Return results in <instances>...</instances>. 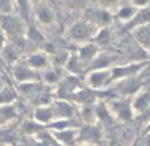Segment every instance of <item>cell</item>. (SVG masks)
<instances>
[{
    "label": "cell",
    "instance_id": "6da1fadb",
    "mask_svg": "<svg viewBox=\"0 0 150 146\" xmlns=\"http://www.w3.org/2000/svg\"><path fill=\"white\" fill-rule=\"evenodd\" d=\"M98 30L99 29L95 24L89 23L87 20H81V21H77L75 24H72V27L69 29V38L75 42L86 44V42H89L90 39L95 38Z\"/></svg>",
    "mask_w": 150,
    "mask_h": 146
},
{
    "label": "cell",
    "instance_id": "7a4b0ae2",
    "mask_svg": "<svg viewBox=\"0 0 150 146\" xmlns=\"http://www.w3.org/2000/svg\"><path fill=\"white\" fill-rule=\"evenodd\" d=\"M0 29L6 36H9L12 39L23 38V33H24L23 18L14 14H0Z\"/></svg>",
    "mask_w": 150,
    "mask_h": 146
},
{
    "label": "cell",
    "instance_id": "3957f363",
    "mask_svg": "<svg viewBox=\"0 0 150 146\" xmlns=\"http://www.w3.org/2000/svg\"><path fill=\"white\" fill-rule=\"evenodd\" d=\"M111 110L114 119L122 120V122H131L134 119V108H132V101L125 100V98H117L112 100L111 103L107 104Z\"/></svg>",
    "mask_w": 150,
    "mask_h": 146
},
{
    "label": "cell",
    "instance_id": "277c9868",
    "mask_svg": "<svg viewBox=\"0 0 150 146\" xmlns=\"http://www.w3.org/2000/svg\"><path fill=\"white\" fill-rule=\"evenodd\" d=\"M102 140V130L98 124H84L78 131V142L81 145H98Z\"/></svg>",
    "mask_w": 150,
    "mask_h": 146
},
{
    "label": "cell",
    "instance_id": "5b68a950",
    "mask_svg": "<svg viewBox=\"0 0 150 146\" xmlns=\"http://www.w3.org/2000/svg\"><path fill=\"white\" fill-rule=\"evenodd\" d=\"M144 66H146V63H143V62H140V63H128V65H122V66H114V68H111V81L134 77V75L138 74L140 69H143Z\"/></svg>",
    "mask_w": 150,
    "mask_h": 146
},
{
    "label": "cell",
    "instance_id": "8992f818",
    "mask_svg": "<svg viewBox=\"0 0 150 146\" xmlns=\"http://www.w3.org/2000/svg\"><path fill=\"white\" fill-rule=\"evenodd\" d=\"M111 83V69H95L87 75V84L90 89H101Z\"/></svg>",
    "mask_w": 150,
    "mask_h": 146
},
{
    "label": "cell",
    "instance_id": "52a82bcc",
    "mask_svg": "<svg viewBox=\"0 0 150 146\" xmlns=\"http://www.w3.org/2000/svg\"><path fill=\"white\" fill-rule=\"evenodd\" d=\"M51 136L54 140L63 146H75L78 143V130L75 128H66L60 131H53Z\"/></svg>",
    "mask_w": 150,
    "mask_h": 146
},
{
    "label": "cell",
    "instance_id": "ba28073f",
    "mask_svg": "<svg viewBox=\"0 0 150 146\" xmlns=\"http://www.w3.org/2000/svg\"><path fill=\"white\" fill-rule=\"evenodd\" d=\"M14 77L20 81V83H29V81H36L39 78L38 72L35 69H32L27 63H20L17 62L14 66Z\"/></svg>",
    "mask_w": 150,
    "mask_h": 146
},
{
    "label": "cell",
    "instance_id": "9c48e42d",
    "mask_svg": "<svg viewBox=\"0 0 150 146\" xmlns=\"http://www.w3.org/2000/svg\"><path fill=\"white\" fill-rule=\"evenodd\" d=\"M33 119L36 120V122L42 124L44 127L50 125L51 122H54L56 120V113H54V108L51 104H47V105H39L36 107V110L33 113Z\"/></svg>",
    "mask_w": 150,
    "mask_h": 146
},
{
    "label": "cell",
    "instance_id": "30bf717a",
    "mask_svg": "<svg viewBox=\"0 0 150 146\" xmlns=\"http://www.w3.org/2000/svg\"><path fill=\"white\" fill-rule=\"evenodd\" d=\"M99 54V47L95 42H86L80 47L77 56L84 63V66H90V63L95 60V57Z\"/></svg>",
    "mask_w": 150,
    "mask_h": 146
},
{
    "label": "cell",
    "instance_id": "8fae6325",
    "mask_svg": "<svg viewBox=\"0 0 150 146\" xmlns=\"http://www.w3.org/2000/svg\"><path fill=\"white\" fill-rule=\"evenodd\" d=\"M87 21L96 27H105L111 23V14L107 9H90L87 14Z\"/></svg>",
    "mask_w": 150,
    "mask_h": 146
},
{
    "label": "cell",
    "instance_id": "7c38bea8",
    "mask_svg": "<svg viewBox=\"0 0 150 146\" xmlns=\"http://www.w3.org/2000/svg\"><path fill=\"white\" fill-rule=\"evenodd\" d=\"M150 24V5L140 8L137 11V14L134 15V18L126 24V29H137V27H141V26H149Z\"/></svg>",
    "mask_w": 150,
    "mask_h": 146
},
{
    "label": "cell",
    "instance_id": "4fadbf2b",
    "mask_svg": "<svg viewBox=\"0 0 150 146\" xmlns=\"http://www.w3.org/2000/svg\"><path fill=\"white\" fill-rule=\"evenodd\" d=\"M56 119H71L74 116V107L66 100H56L53 104Z\"/></svg>",
    "mask_w": 150,
    "mask_h": 146
},
{
    "label": "cell",
    "instance_id": "5bb4252c",
    "mask_svg": "<svg viewBox=\"0 0 150 146\" xmlns=\"http://www.w3.org/2000/svg\"><path fill=\"white\" fill-rule=\"evenodd\" d=\"M26 63L35 71H45L50 68V60L44 53H33L26 59Z\"/></svg>",
    "mask_w": 150,
    "mask_h": 146
},
{
    "label": "cell",
    "instance_id": "9a60e30c",
    "mask_svg": "<svg viewBox=\"0 0 150 146\" xmlns=\"http://www.w3.org/2000/svg\"><path fill=\"white\" fill-rule=\"evenodd\" d=\"M140 86H141V81L134 75V77H129V78L119 80L117 92H120L123 95H131V93H135L137 90H140Z\"/></svg>",
    "mask_w": 150,
    "mask_h": 146
},
{
    "label": "cell",
    "instance_id": "2e32d148",
    "mask_svg": "<svg viewBox=\"0 0 150 146\" xmlns=\"http://www.w3.org/2000/svg\"><path fill=\"white\" fill-rule=\"evenodd\" d=\"M116 60V56H112V54H108V53H99L95 60L90 63V69L95 71V69H110L111 63Z\"/></svg>",
    "mask_w": 150,
    "mask_h": 146
},
{
    "label": "cell",
    "instance_id": "e0dca14e",
    "mask_svg": "<svg viewBox=\"0 0 150 146\" xmlns=\"http://www.w3.org/2000/svg\"><path fill=\"white\" fill-rule=\"evenodd\" d=\"M95 110H96V119L98 122H102L105 125H111L112 122H114V116H112L111 110L108 108V105L105 103H98L95 105Z\"/></svg>",
    "mask_w": 150,
    "mask_h": 146
},
{
    "label": "cell",
    "instance_id": "ac0fdd59",
    "mask_svg": "<svg viewBox=\"0 0 150 146\" xmlns=\"http://www.w3.org/2000/svg\"><path fill=\"white\" fill-rule=\"evenodd\" d=\"M134 36L137 42H138L144 50H150V24L149 26H141V27H137L132 30Z\"/></svg>",
    "mask_w": 150,
    "mask_h": 146
},
{
    "label": "cell",
    "instance_id": "d6986e66",
    "mask_svg": "<svg viewBox=\"0 0 150 146\" xmlns=\"http://www.w3.org/2000/svg\"><path fill=\"white\" fill-rule=\"evenodd\" d=\"M150 105V92L143 90L134 98L132 101V108H134V113H143L146 108Z\"/></svg>",
    "mask_w": 150,
    "mask_h": 146
},
{
    "label": "cell",
    "instance_id": "ffe728a7",
    "mask_svg": "<svg viewBox=\"0 0 150 146\" xmlns=\"http://www.w3.org/2000/svg\"><path fill=\"white\" fill-rule=\"evenodd\" d=\"M36 18L41 24L44 26H50L54 21V12L51 11V8H48L47 5H38L36 8Z\"/></svg>",
    "mask_w": 150,
    "mask_h": 146
},
{
    "label": "cell",
    "instance_id": "44dd1931",
    "mask_svg": "<svg viewBox=\"0 0 150 146\" xmlns=\"http://www.w3.org/2000/svg\"><path fill=\"white\" fill-rule=\"evenodd\" d=\"M18 118V112L14 104L8 105H0V127L9 124L11 120H14Z\"/></svg>",
    "mask_w": 150,
    "mask_h": 146
},
{
    "label": "cell",
    "instance_id": "7402d4cb",
    "mask_svg": "<svg viewBox=\"0 0 150 146\" xmlns=\"http://www.w3.org/2000/svg\"><path fill=\"white\" fill-rule=\"evenodd\" d=\"M21 131L27 136H38L44 131V125L36 122L35 119L33 120H24L23 125H21Z\"/></svg>",
    "mask_w": 150,
    "mask_h": 146
},
{
    "label": "cell",
    "instance_id": "603a6c76",
    "mask_svg": "<svg viewBox=\"0 0 150 146\" xmlns=\"http://www.w3.org/2000/svg\"><path fill=\"white\" fill-rule=\"evenodd\" d=\"M2 53H3V57L6 59V62H9V63L18 62V47L15 44H6Z\"/></svg>",
    "mask_w": 150,
    "mask_h": 146
},
{
    "label": "cell",
    "instance_id": "cb8c5ba5",
    "mask_svg": "<svg viewBox=\"0 0 150 146\" xmlns=\"http://www.w3.org/2000/svg\"><path fill=\"white\" fill-rule=\"evenodd\" d=\"M81 118L86 124H96L98 119H96V110H95V105L93 104H86L81 108Z\"/></svg>",
    "mask_w": 150,
    "mask_h": 146
},
{
    "label": "cell",
    "instance_id": "d4e9b609",
    "mask_svg": "<svg viewBox=\"0 0 150 146\" xmlns=\"http://www.w3.org/2000/svg\"><path fill=\"white\" fill-rule=\"evenodd\" d=\"M42 78H44V81L48 83V84H56V83L62 81V78H63V77H62L60 71H59L57 68H48V69L44 71Z\"/></svg>",
    "mask_w": 150,
    "mask_h": 146
},
{
    "label": "cell",
    "instance_id": "484cf974",
    "mask_svg": "<svg viewBox=\"0 0 150 146\" xmlns=\"http://www.w3.org/2000/svg\"><path fill=\"white\" fill-rule=\"evenodd\" d=\"M137 11H138V8H135V6H123L119 9L117 17H119V20H122L125 23H129L134 18V15L137 14Z\"/></svg>",
    "mask_w": 150,
    "mask_h": 146
},
{
    "label": "cell",
    "instance_id": "4316f807",
    "mask_svg": "<svg viewBox=\"0 0 150 146\" xmlns=\"http://www.w3.org/2000/svg\"><path fill=\"white\" fill-rule=\"evenodd\" d=\"M14 101H15V92L11 88H3L0 90V105L14 104Z\"/></svg>",
    "mask_w": 150,
    "mask_h": 146
},
{
    "label": "cell",
    "instance_id": "83f0119b",
    "mask_svg": "<svg viewBox=\"0 0 150 146\" xmlns=\"http://www.w3.org/2000/svg\"><path fill=\"white\" fill-rule=\"evenodd\" d=\"M18 11H20V14H21V18L23 20H29V12H30V0H14Z\"/></svg>",
    "mask_w": 150,
    "mask_h": 146
},
{
    "label": "cell",
    "instance_id": "f1b7e54d",
    "mask_svg": "<svg viewBox=\"0 0 150 146\" xmlns=\"http://www.w3.org/2000/svg\"><path fill=\"white\" fill-rule=\"evenodd\" d=\"M0 14H14V0H0Z\"/></svg>",
    "mask_w": 150,
    "mask_h": 146
},
{
    "label": "cell",
    "instance_id": "f546056e",
    "mask_svg": "<svg viewBox=\"0 0 150 146\" xmlns=\"http://www.w3.org/2000/svg\"><path fill=\"white\" fill-rule=\"evenodd\" d=\"M29 39H30L32 42H35V44H44V42H45L44 36L39 33V30L35 29V27H32V29L29 30Z\"/></svg>",
    "mask_w": 150,
    "mask_h": 146
},
{
    "label": "cell",
    "instance_id": "4dcf8cb0",
    "mask_svg": "<svg viewBox=\"0 0 150 146\" xmlns=\"http://www.w3.org/2000/svg\"><path fill=\"white\" fill-rule=\"evenodd\" d=\"M132 2V6H135V8H144V6H149V3H150V0H131Z\"/></svg>",
    "mask_w": 150,
    "mask_h": 146
},
{
    "label": "cell",
    "instance_id": "1f68e13d",
    "mask_svg": "<svg viewBox=\"0 0 150 146\" xmlns=\"http://www.w3.org/2000/svg\"><path fill=\"white\" fill-rule=\"evenodd\" d=\"M8 42H6V35L2 32V29H0V51L5 48V45H6Z\"/></svg>",
    "mask_w": 150,
    "mask_h": 146
},
{
    "label": "cell",
    "instance_id": "d6a6232c",
    "mask_svg": "<svg viewBox=\"0 0 150 146\" xmlns=\"http://www.w3.org/2000/svg\"><path fill=\"white\" fill-rule=\"evenodd\" d=\"M30 2H32V3H35V5H38V3L41 2V0H30Z\"/></svg>",
    "mask_w": 150,
    "mask_h": 146
},
{
    "label": "cell",
    "instance_id": "836d02e7",
    "mask_svg": "<svg viewBox=\"0 0 150 146\" xmlns=\"http://www.w3.org/2000/svg\"><path fill=\"white\" fill-rule=\"evenodd\" d=\"M111 146H122V145H120V143H112Z\"/></svg>",
    "mask_w": 150,
    "mask_h": 146
},
{
    "label": "cell",
    "instance_id": "e575fe53",
    "mask_svg": "<svg viewBox=\"0 0 150 146\" xmlns=\"http://www.w3.org/2000/svg\"><path fill=\"white\" fill-rule=\"evenodd\" d=\"M80 146H96V145H80Z\"/></svg>",
    "mask_w": 150,
    "mask_h": 146
},
{
    "label": "cell",
    "instance_id": "d590c367",
    "mask_svg": "<svg viewBox=\"0 0 150 146\" xmlns=\"http://www.w3.org/2000/svg\"><path fill=\"white\" fill-rule=\"evenodd\" d=\"M3 146H6V145H3Z\"/></svg>",
    "mask_w": 150,
    "mask_h": 146
}]
</instances>
